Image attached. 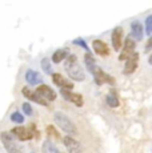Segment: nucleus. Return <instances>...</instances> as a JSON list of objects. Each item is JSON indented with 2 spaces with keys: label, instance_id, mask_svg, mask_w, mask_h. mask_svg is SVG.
<instances>
[{
  "label": "nucleus",
  "instance_id": "f257e3e1",
  "mask_svg": "<svg viewBox=\"0 0 152 153\" xmlns=\"http://www.w3.org/2000/svg\"><path fill=\"white\" fill-rule=\"evenodd\" d=\"M64 69H66L67 75L75 81H83L86 79V73H84L83 68L79 65L77 57L75 55H69L64 61Z\"/></svg>",
  "mask_w": 152,
  "mask_h": 153
},
{
  "label": "nucleus",
  "instance_id": "f03ea898",
  "mask_svg": "<svg viewBox=\"0 0 152 153\" xmlns=\"http://www.w3.org/2000/svg\"><path fill=\"white\" fill-rule=\"evenodd\" d=\"M13 136H16L20 141H28L35 137H39V132L36 131V125L31 124L28 126H15L11 131Z\"/></svg>",
  "mask_w": 152,
  "mask_h": 153
},
{
  "label": "nucleus",
  "instance_id": "7ed1b4c3",
  "mask_svg": "<svg viewBox=\"0 0 152 153\" xmlns=\"http://www.w3.org/2000/svg\"><path fill=\"white\" fill-rule=\"evenodd\" d=\"M54 120H55V123L59 125V128H61L64 132H67V133H76V132H77L76 125L71 121V119H69L67 114L63 113V112H55Z\"/></svg>",
  "mask_w": 152,
  "mask_h": 153
},
{
  "label": "nucleus",
  "instance_id": "20e7f679",
  "mask_svg": "<svg viewBox=\"0 0 152 153\" xmlns=\"http://www.w3.org/2000/svg\"><path fill=\"white\" fill-rule=\"evenodd\" d=\"M0 139H1V143H3V145H4L7 153H23L22 149H20V146L17 145L16 141L13 140L11 132H5V131L1 132Z\"/></svg>",
  "mask_w": 152,
  "mask_h": 153
},
{
  "label": "nucleus",
  "instance_id": "39448f33",
  "mask_svg": "<svg viewBox=\"0 0 152 153\" xmlns=\"http://www.w3.org/2000/svg\"><path fill=\"white\" fill-rule=\"evenodd\" d=\"M92 75H93V80H95L96 85H103L104 83L115 85V79L111 75L106 73L101 68H99V67H96V68L92 71Z\"/></svg>",
  "mask_w": 152,
  "mask_h": 153
},
{
  "label": "nucleus",
  "instance_id": "423d86ee",
  "mask_svg": "<svg viewBox=\"0 0 152 153\" xmlns=\"http://www.w3.org/2000/svg\"><path fill=\"white\" fill-rule=\"evenodd\" d=\"M135 45H136V43L133 42L131 37H127V39L124 40V44H123L121 53H120V56H119V60L127 61L131 55L135 53Z\"/></svg>",
  "mask_w": 152,
  "mask_h": 153
},
{
  "label": "nucleus",
  "instance_id": "0eeeda50",
  "mask_svg": "<svg viewBox=\"0 0 152 153\" xmlns=\"http://www.w3.org/2000/svg\"><path fill=\"white\" fill-rule=\"evenodd\" d=\"M60 93H61V96H63V99H66L67 101L75 104L77 108L83 107L84 100L80 93H72L71 91H67V89H60Z\"/></svg>",
  "mask_w": 152,
  "mask_h": 153
},
{
  "label": "nucleus",
  "instance_id": "6e6552de",
  "mask_svg": "<svg viewBox=\"0 0 152 153\" xmlns=\"http://www.w3.org/2000/svg\"><path fill=\"white\" fill-rule=\"evenodd\" d=\"M22 93H23V96H24V97H27L28 100H31V101H35V102H37V104H40V105H44V107H48V105H49L47 100H44L42 96L37 95L36 91H32L31 88H28V87L23 88Z\"/></svg>",
  "mask_w": 152,
  "mask_h": 153
},
{
  "label": "nucleus",
  "instance_id": "1a4fd4ad",
  "mask_svg": "<svg viewBox=\"0 0 152 153\" xmlns=\"http://www.w3.org/2000/svg\"><path fill=\"white\" fill-rule=\"evenodd\" d=\"M63 144L67 148L68 153H83V148H81L80 143L77 140H75L71 136H64L63 139Z\"/></svg>",
  "mask_w": 152,
  "mask_h": 153
},
{
  "label": "nucleus",
  "instance_id": "9d476101",
  "mask_svg": "<svg viewBox=\"0 0 152 153\" xmlns=\"http://www.w3.org/2000/svg\"><path fill=\"white\" fill-rule=\"evenodd\" d=\"M139 53L135 52V53H132L128 57V60L125 61L124 64V69H123V73L124 75H131V73H133L137 68V64H139Z\"/></svg>",
  "mask_w": 152,
  "mask_h": 153
},
{
  "label": "nucleus",
  "instance_id": "9b49d317",
  "mask_svg": "<svg viewBox=\"0 0 152 153\" xmlns=\"http://www.w3.org/2000/svg\"><path fill=\"white\" fill-rule=\"evenodd\" d=\"M36 93L39 96H42L44 100H47V101H54V100L56 99V93H55V91L47 84L39 85V87L36 88Z\"/></svg>",
  "mask_w": 152,
  "mask_h": 153
},
{
  "label": "nucleus",
  "instance_id": "f8f14e48",
  "mask_svg": "<svg viewBox=\"0 0 152 153\" xmlns=\"http://www.w3.org/2000/svg\"><path fill=\"white\" fill-rule=\"evenodd\" d=\"M52 77V81H54L55 85H57V87L60 88V89H67V91H71L72 88H74V84L71 83V81L68 80V79H66L63 75H60V73H54V75L51 76Z\"/></svg>",
  "mask_w": 152,
  "mask_h": 153
},
{
  "label": "nucleus",
  "instance_id": "ddd939ff",
  "mask_svg": "<svg viewBox=\"0 0 152 153\" xmlns=\"http://www.w3.org/2000/svg\"><path fill=\"white\" fill-rule=\"evenodd\" d=\"M111 42H112V47L115 51H119L120 48H123V28L121 27H116L113 28L112 35H111Z\"/></svg>",
  "mask_w": 152,
  "mask_h": 153
},
{
  "label": "nucleus",
  "instance_id": "4468645a",
  "mask_svg": "<svg viewBox=\"0 0 152 153\" xmlns=\"http://www.w3.org/2000/svg\"><path fill=\"white\" fill-rule=\"evenodd\" d=\"M92 47H93V51H95L96 55L99 56H108L110 55V48L103 40H99V39H95L92 42Z\"/></svg>",
  "mask_w": 152,
  "mask_h": 153
},
{
  "label": "nucleus",
  "instance_id": "2eb2a0df",
  "mask_svg": "<svg viewBox=\"0 0 152 153\" xmlns=\"http://www.w3.org/2000/svg\"><path fill=\"white\" fill-rule=\"evenodd\" d=\"M25 80H27V83L31 84V85H37V84L43 83L42 75L34 69H28L27 72H25Z\"/></svg>",
  "mask_w": 152,
  "mask_h": 153
},
{
  "label": "nucleus",
  "instance_id": "dca6fc26",
  "mask_svg": "<svg viewBox=\"0 0 152 153\" xmlns=\"http://www.w3.org/2000/svg\"><path fill=\"white\" fill-rule=\"evenodd\" d=\"M131 35L135 37V40H142L143 36H144V29H143V25L140 24L139 22H133L131 24Z\"/></svg>",
  "mask_w": 152,
  "mask_h": 153
},
{
  "label": "nucleus",
  "instance_id": "f3484780",
  "mask_svg": "<svg viewBox=\"0 0 152 153\" xmlns=\"http://www.w3.org/2000/svg\"><path fill=\"white\" fill-rule=\"evenodd\" d=\"M68 51L67 49H57L56 52H54V55H52V61H54L55 64H59L61 61L64 60V59L68 57Z\"/></svg>",
  "mask_w": 152,
  "mask_h": 153
},
{
  "label": "nucleus",
  "instance_id": "a211bd4d",
  "mask_svg": "<svg viewBox=\"0 0 152 153\" xmlns=\"http://www.w3.org/2000/svg\"><path fill=\"white\" fill-rule=\"evenodd\" d=\"M84 64H86L87 69L89 71V72L92 73V71L96 68V63H95V59H93V56L91 52H86V55H84Z\"/></svg>",
  "mask_w": 152,
  "mask_h": 153
},
{
  "label": "nucleus",
  "instance_id": "6ab92c4d",
  "mask_svg": "<svg viewBox=\"0 0 152 153\" xmlns=\"http://www.w3.org/2000/svg\"><path fill=\"white\" fill-rule=\"evenodd\" d=\"M42 151H43V153H60L59 149L54 145V143H52L51 140H45L44 143H43Z\"/></svg>",
  "mask_w": 152,
  "mask_h": 153
},
{
  "label": "nucleus",
  "instance_id": "aec40b11",
  "mask_svg": "<svg viewBox=\"0 0 152 153\" xmlns=\"http://www.w3.org/2000/svg\"><path fill=\"white\" fill-rule=\"evenodd\" d=\"M106 101H107L108 107H111V108H118L119 104H120V102H119L118 96H115L113 93H110V95H107Z\"/></svg>",
  "mask_w": 152,
  "mask_h": 153
},
{
  "label": "nucleus",
  "instance_id": "412c9836",
  "mask_svg": "<svg viewBox=\"0 0 152 153\" xmlns=\"http://www.w3.org/2000/svg\"><path fill=\"white\" fill-rule=\"evenodd\" d=\"M40 65H42V69L44 71V72L47 73V75H54L52 73V68H51V60L49 59H47V57H44L42 60V63H40Z\"/></svg>",
  "mask_w": 152,
  "mask_h": 153
},
{
  "label": "nucleus",
  "instance_id": "4be33fe9",
  "mask_svg": "<svg viewBox=\"0 0 152 153\" xmlns=\"http://www.w3.org/2000/svg\"><path fill=\"white\" fill-rule=\"evenodd\" d=\"M45 131H47V134H48V137H54L55 140H60L59 132H57L56 129L54 128V125H47Z\"/></svg>",
  "mask_w": 152,
  "mask_h": 153
},
{
  "label": "nucleus",
  "instance_id": "5701e85b",
  "mask_svg": "<svg viewBox=\"0 0 152 153\" xmlns=\"http://www.w3.org/2000/svg\"><path fill=\"white\" fill-rule=\"evenodd\" d=\"M11 121L17 123V124H23V123H24V117H23V114L20 113V112H13V113L11 114Z\"/></svg>",
  "mask_w": 152,
  "mask_h": 153
},
{
  "label": "nucleus",
  "instance_id": "b1692460",
  "mask_svg": "<svg viewBox=\"0 0 152 153\" xmlns=\"http://www.w3.org/2000/svg\"><path fill=\"white\" fill-rule=\"evenodd\" d=\"M145 33L150 37L152 36V15L147 16V19H145Z\"/></svg>",
  "mask_w": 152,
  "mask_h": 153
},
{
  "label": "nucleus",
  "instance_id": "393cba45",
  "mask_svg": "<svg viewBox=\"0 0 152 153\" xmlns=\"http://www.w3.org/2000/svg\"><path fill=\"white\" fill-rule=\"evenodd\" d=\"M22 109H23V112H24L25 114H27V116H31L32 114V107L30 104H28V102H23V105H22Z\"/></svg>",
  "mask_w": 152,
  "mask_h": 153
},
{
  "label": "nucleus",
  "instance_id": "a878e982",
  "mask_svg": "<svg viewBox=\"0 0 152 153\" xmlns=\"http://www.w3.org/2000/svg\"><path fill=\"white\" fill-rule=\"evenodd\" d=\"M74 44H76V45H80L81 48H84L86 49V52H89V49H88V45H87L86 43H84V40L83 39H75L74 42H72Z\"/></svg>",
  "mask_w": 152,
  "mask_h": 153
},
{
  "label": "nucleus",
  "instance_id": "bb28decb",
  "mask_svg": "<svg viewBox=\"0 0 152 153\" xmlns=\"http://www.w3.org/2000/svg\"><path fill=\"white\" fill-rule=\"evenodd\" d=\"M144 49H145V52H147V53L152 49V36L148 39V42H147V44H145V48Z\"/></svg>",
  "mask_w": 152,
  "mask_h": 153
},
{
  "label": "nucleus",
  "instance_id": "cd10ccee",
  "mask_svg": "<svg viewBox=\"0 0 152 153\" xmlns=\"http://www.w3.org/2000/svg\"><path fill=\"white\" fill-rule=\"evenodd\" d=\"M148 63H150L151 65H152V53L150 55V57H148Z\"/></svg>",
  "mask_w": 152,
  "mask_h": 153
}]
</instances>
